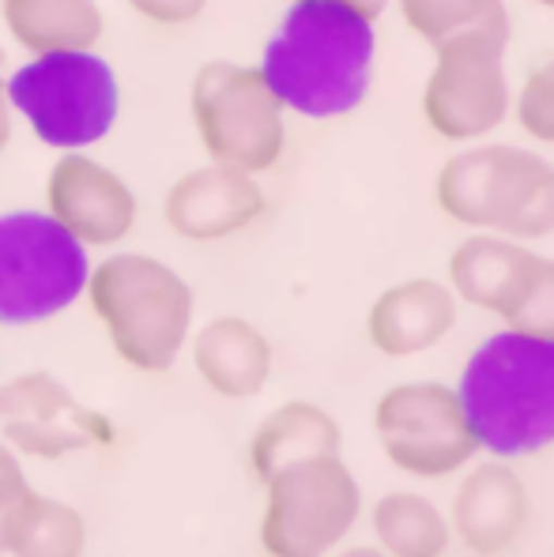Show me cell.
Wrapping results in <instances>:
<instances>
[{"label": "cell", "mask_w": 554, "mask_h": 557, "mask_svg": "<svg viewBox=\"0 0 554 557\" xmlns=\"http://www.w3.org/2000/svg\"><path fill=\"white\" fill-rule=\"evenodd\" d=\"M133 8L151 23H162V27H182V23L200 20V12L208 8V0H133Z\"/></svg>", "instance_id": "obj_25"}, {"label": "cell", "mask_w": 554, "mask_h": 557, "mask_svg": "<svg viewBox=\"0 0 554 557\" xmlns=\"http://www.w3.org/2000/svg\"><path fill=\"white\" fill-rule=\"evenodd\" d=\"M0 15L27 53L95 49L106 30L99 0H0Z\"/></svg>", "instance_id": "obj_18"}, {"label": "cell", "mask_w": 554, "mask_h": 557, "mask_svg": "<svg viewBox=\"0 0 554 557\" xmlns=\"http://www.w3.org/2000/svg\"><path fill=\"white\" fill-rule=\"evenodd\" d=\"M193 366L216 396H260L272 373V343L257 324L242 317H216L193 339Z\"/></svg>", "instance_id": "obj_16"}, {"label": "cell", "mask_w": 554, "mask_h": 557, "mask_svg": "<svg viewBox=\"0 0 554 557\" xmlns=\"http://www.w3.org/2000/svg\"><path fill=\"white\" fill-rule=\"evenodd\" d=\"M344 4H352V8H358V12H362V15H370V20H378V15L385 12L389 0H344Z\"/></svg>", "instance_id": "obj_28"}, {"label": "cell", "mask_w": 554, "mask_h": 557, "mask_svg": "<svg viewBox=\"0 0 554 557\" xmlns=\"http://www.w3.org/2000/svg\"><path fill=\"white\" fill-rule=\"evenodd\" d=\"M23 490H27V474H23L20 453H15L8 441H0V512H4Z\"/></svg>", "instance_id": "obj_26"}, {"label": "cell", "mask_w": 554, "mask_h": 557, "mask_svg": "<svg viewBox=\"0 0 554 557\" xmlns=\"http://www.w3.org/2000/svg\"><path fill=\"white\" fill-rule=\"evenodd\" d=\"M340 445H344V433L336 418L317 404L291 399L257 425L249 441V467L260 482H268L287 463L309 460V456H340Z\"/></svg>", "instance_id": "obj_17"}, {"label": "cell", "mask_w": 554, "mask_h": 557, "mask_svg": "<svg viewBox=\"0 0 554 557\" xmlns=\"http://www.w3.org/2000/svg\"><path fill=\"white\" fill-rule=\"evenodd\" d=\"M373 20L344 0H295L268 38L260 76L283 110L313 121L362 106L373 79Z\"/></svg>", "instance_id": "obj_1"}, {"label": "cell", "mask_w": 554, "mask_h": 557, "mask_svg": "<svg viewBox=\"0 0 554 557\" xmlns=\"http://www.w3.org/2000/svg\"><path fill=\"white\" fill-rule=\"evenodd\" d=\"M193 125L211 162H226L246 174H268L287 144L280 98L260 69L238 61L200 64L193 76Z\"/></svg>", "instance_id": "obj_7"}, {"label": "cell", "mask_w": 554, "mask_h": 557, "mask_svg": "<svg viewBox=\"0 0 554 557\" xmlns=\"http://www.w3.org/2000/svg\"><path fill=\"white\" fill-rule=\"evenodd\" d=\"M91 260L50 211L0 215V324L30 327L72 309L87 290Z\"/></svg>", "instance_id": "obj_6"}, {"label": "cell", "mask_w": 554, "mask_h": 557, "mask_svg": "<svg viewBox=\"0 0 554 557\" xmlns=\"http://www.w3.org/2000/svg\"><path fill=\"white\" fill-rule=\"evenodd\" d=\"M128 4H133V0H128Z\"/></svg>", "instance_id": "obj_31"}, {"label": "cell", "mask_w": 554, "mask_h": 557, "mask_svg": "<svg viewBox=\"0 0 554 557\" xmlns=\"http://www.w3.org/2000/svg\"><path fill=\"white\" fill-rule=\"evenodd\" d=\"M4 69H8V57H4V49H0V79H4Z\"/></svg>", "instance_id": "obj_29"}, {"label": "cell", "mask_w": 554, "mask_h": 557, "mask_svg": "<svg viewBox=\"0 0 554 557\" xmlns=\"http://www.w3.org/2000/svg\"><path fill=\"white\" fill-rule=\"evenodd\" d=\"M434 193L460 226L528 242L554 234V166L525 147L491 144L453 154Z\"/></svg>", "instance_id": "obj_4"}, {"label": "cell", "mask_w": 554, "mask_h": 557, "mask_svg": "<svg viewBox=\"0 0 554 557\" xmlns=\"http://www.w3.org/2000/svg\"><path fill=\"white\" fill-rule=\"evenodd\" d=\"M479 448L513 460L554 445V339L498 332L468 358L456 388Z\"/></svg>", "instance_id": "obj_2"}, {"label": "cell", "mask_w": 554, "mask_h": 557, "mask_svg": "<svg viewBox=\"0 0 554 557\" xmlns=\"http://www.w3.org/2000/svg\"><path fill=\"white\" fill-rule=\"evenodd\" d=\"M46 211L87 249H106L133 234L140 208L121 174L84 151H64L46 177Z\"/></svg>", "instance_id": "obj_11"}, {"label": "cell", "mask_w": 554, "mask_h": 557, "mask_svg": "<svg viewBox=\"0 0 554 557\" xmlns=\"http://www.w3.org/2000/svg\"><path fill=\"white\" fill-rule=\"evenodd\" d=\"M87 301L121 362L167 373L189 343L193 286L144 252H113L87 275Z\"/></svg>", "instance_id": "obj_3"}, {"label": "cell", "mask_w": 554, "mask_h": 557, "mask_svg": "<svg viewBox=\"0 0 554 557\" xmlns=\"http://www.w3.org/2000/svg\"><path fill=\"white\" fill-rule=\"evenodd\" d=\"M162 215L177 237L223 242L264 215V193L257 185V174L226 166V162H211V166L189 170L170 185Z\"/></svg>", "instance_id": "obj_12"}, {"label": "cell", "mask_w": 554, "mask_h": 557, "mask_svg": "<svg viewBox=\"0 0 554 557\" xmlns=\"http://www.w3.org/2000/svg\"><path fill=\"white\" fill-rule=\"evenodd\" d=\"M87 546V523L72 505L23 490L0 512V550L20 557H76Z\"/></svg>", "instance_id": "obj_19"}, {"label": "cell", "mask_w": 554, "mask_h": 557, "mask_svg": "<svg viewBox=\"0 0 554 557\" xmlns=\"http://www.w3.org/2000/svg\"><path fill=\"white\" fill-rule=\"evenodd\" d=\"M540 260L543 257L528 252L525 245H517L505 234H476L456 245L450 260L453 294L468 301V306L498 313L505 321V317L517 313L525 294L532 290Z\"/></svg>", "instance_id": "obj_14"}, {"label": "cell", "mask_w": 554, "mask_h": 557, "mask_svg": "<svg viewBox=\"0 0 554 557\" xmlns=\"http://www.w3.org/2000/svg\"><path fill=\"white\" fill-rule=\"evenodd\" d=\"M0 422L4 425H57V422H84L102 425V418L76 404L69 388L46 370H30L0 384Z\"/></svg>", "instance_id": "obj_21"}, {"label": "cell", "mask_w": 554, "mask_h": 557, "mask_svg": "<svg viewBox=\"0 0 554 557\" xmlns=\"http://www.w3.org/2000/svg\"><path fill=\"white\" fill-rule=\"evenodd\" d=\"M517 121L532 139L554 144V57L525 79L517 95Z\"/></svg>", "instance_id": "obj_23"}, {"label": "cell", "mask_w": 554, "mask_h": 557, "mask_svg": "<svg viewBox=\"0 0 554 557\" xmlns=\"http://www.w3.org/2000/svg\"><path fill=\"white\" fill-rule=\"evenodd\" d=\"M260 516V546L275 557H313L340 546L362 512L358 482L340 456H309L275 471Z\"/></svg>", "instance_id": "obj_8"}, {"label": "cell", "mask_w": 554, "mask_h": 557, "mask_svg": "<svg viewBox=\"0 0 554 557\" xmlns=\"http://www.w3.org/2000/svg\"><path fill=\"white\" fill-rule=\"evenodd\" d=\"M505 46L509 30H464L434 42V72L422 87V113L438 136L476 139L505 121Z\"/></svg>", "instance_id": "obj_9"}, {"label": "cell", "mask_w": 554, "mask_h": 557, "mask_svg": "<svg viewBox=\"0 0 554 557\" xmlns=\"http://www.w3.org/2000/svg\"><path fill=\"white\" fill-rule=\"evenodd\" d=\"M528 490L509 463H479L453 497V531L471 554H505L528 528Z\"/></svg>", "instance_id": "obj_13"}, {"label": "cell", "mask_w": 554, "mask_h": 557, "mask_svg": "<svg viewBox=\"0 0 554 557\" xmlns=\"http://www.w3.org/2000/svg\"><path fill=\"white\" fill-rule=\"evenodd\" d=\"M8 139H12V102H8L4 79H0V151L8 147Z\"/></svg>", "instance_id": "obj_27"}, {"label": "cell", "mask_w": 554, "mask_h": 557, "mask_svg": "<svg viewBox=\"0 0 554 557\" xmlns=\"http://www.w3.org/2000/svg\"><path fill=\"white\" fill-rule=\"evenodd\" d=\"M4 91L30 133L57 151L102 144L121 113L118 72L95 49L35 53L4 79Z\"/></svg>", "instance_id": "obj_5"}, {"label": "cell", "mask_w": 554, "mask_h": 557, "mask_svg": "<svg viewBox=\"0 0 554 557\" xmlns=\"http://www.w3.org/2000/svg\"><path fill=\"white\" fill-rule=\"evenodd\" d=\"M505 324L517 327V332L540 335V339H554V260H540L532 290L525 294L517 313L505 317Z\"/></svg>", "instance_id": "obj_24"}, {"label": "cell", "mask_w": 554, "mask_h": 557, "mask_svg": "<svg viewBox=\"0 0 554 557\" xmlns=\"http://www.w3.org/2000/svg\"><path fill=\"white\" fill-rule=\"evenodd\" d=\"M535 4H543V8H551V12H554V0H535Z\"/></svg>", "instance_id": "obj_30"}, {"label": "cell", "mask_w": 554, "mask_h": 557, "mask_svg": "<svg viewBox=\"0 0 554 557\" xmlns=\"http://www.w3.org/2000/svg\"><path fill=\"white\" fill-rule=\"evenodd\" d=\"M373 539L396 557H438L450 550V520L422 494L393 490L370 512Z\"/></svg>", "instance_id": "obj_20"}, {"label": "cell", "mask_w": 554, "mask_h": 557, "mask_svg": "<svg viewBox=\"0 0 554 557\" xmlns=\"http://www.w3.org/2000/svg\"><path fill=\"white\" fill-rule=\"evenodd\" d=\"M456 324V294L438 278H407L378 294L366 335L389 358H411L438 347Z\"/></svg>", "instance_id": "obj_15"}, {"label": "cell", "mask_w": 554, "mask_h": 557, "mask_svg": "<svg viewBox=\"0 0 554 557\" xmlns=\"http://www.w3.org/2000/svg\"><path fill=\"white\" fill-rule=\"evenodd\" d=\"M373 433L401 471L445 479L479 453L456 388L438 381L396 384L373 407Z\"/></svg>", "instance_id": "obj_10"}, {"label": "cell", "mask_w": 554, "mask_h": 557, "mask_svg": "<svg viewBox=\"0 0 554 557\" xmlns=\"http://www.w3.org/2000/svg\"><path fill=\"white\" fill-rule=\"evenodd\" d=\"M404 23L430 46L464 30H509L502 0H401Z\"/></svg>", "instance_id": "obj_22"}]
</instances>
